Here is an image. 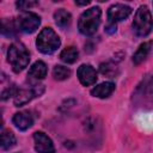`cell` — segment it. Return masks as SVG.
I'll list each match as a JSON object with an SVG mask.
<instances>
[{"label":"cell","mask_w":153,"mask_h":153,"mask_svg":"<svg viewBox=\"0 0 153 153\" xmlns=\"http://www.w3.org/2000/svg\"><path fill=\"white\" fill-rule=\"evenodd\" d=\"M114 91H115V84L102 82L91 90V94L93 97H97V98H108Z\"/></svg>","instance_id":"cell-13"},{"label":"cell","mask_w":153,"mask_h":153,"mask_svg":"<svg viewBox=\"0 0 153 153\" xmlns=\"http://www.w3.org/2000/svg\"><path fill=\"white\" fill-rule=\"evenodd\" d=\"M12 121H13V124L19 130H26L32 126L33 117L29 111H20V112L14 114Z\"/></svg>","instance_id":"cell-11"},{"label":"cell","mask_w":153,"mask_h":153,"mask_svg":"<svg viewBox=\"0 0 153 153\" xmlns=\"http://www.w3.org/2000/svg\"><path fill=\"white\" fill-rule=\"evenodd\" d=\"M131 13V8L123 4H115L109 7L108 10V18L109 23L116 24V22H121L126 19Z\"/></svg>","instance_id":"cell-8"},{"label":"cell","mask_w":153,"mask_h":153,"mask_svg":"<svg viewBox=\"0 0 153 153\" xmlns=\"http://www.w3.org/2000/svg\"><path fill=\"white\" fill-rule=\"evenodd\" d=\"M100 16H102V11L99 7H91L86 10L79 18L78 22L79 31L85 36H91L96 33L100 24Z\"/></svg>","instance_id":"cell-1"},{"label":"cell","mask_w":153,"mask_h":153,"mask_svg":"<svg viewBox=\"0 0 153 153\" xmlns=\"http://www.w3.org/2000/svg\"><path fill=\"white\" fill-rule=\"evenodd\" d=\"M75 4L79 5V6H82V5H88L90 1L88 0H84V1H79V0H75Z\"/></svg>","instance_id":"cell-23"},{"label":"cell","mask_w":153,"mask_h":153,"mask_svg":"<svg viewBox=\"0 0 153 153\" xmlns=\"http://www.w3.org/2000/svg\"><path fill=\"white\" fill-rule=\"evenodd\" d=\"M133 100L141 106L153 104V74L146 75L133 93Z\"/></svg>","instance_id":"cell-5"},{"label":"cell","mask_w":153,"mask_h":153,"mask_svg":"<svg viewBox=\"0 0 153 153\" xmlns=\"http://www.w3.org/2000/svg\"><path fill=\"white\" fill-rule=\"evenodd\" d=\"M153 29V20L151 12L147 6L142 5L139 7V10L135 13L134 20H133V30L139 37H146L151 33Z\"/></svg>","instance_id":"cell-3"},{"label":"cell","mask_w":153,"mask_h":153,"mask_svg":"<svg viewBox=\"0 0 153 153\" xmlns=\"http://www.w3.org/2000/svg\"><path fill=\"white\" fill-rule=\"evenodd\" d=\"M38 2H36V1H17V7L19 8V10H27V8H30V7H32V6H35V5H37Z\"/></svg>","instance_id":"cell-21"},{"label":"cell","mask_w":153,"mask_h":153,"mask_svg":"<svg viewBox=\"0 0 153 153\" xmlns=\"http://www.w3.org/2000/svg\"><path fill=\"white\" fill-rule=\"evenodd\" d=\"M78 56L79 53L75 47H67L60 54V59L66 63H74L78 60Z\"/></svg>","instance_id":"cell-16"},{"label":"cell","mask_w":153,"mask_h":153,"mask_svg":"<svg viewBox=\"0 0 153 153\" xmlns=\"http://www.w3.org/2000/svg\"><path fill=\"white\" fill-rule=\"evenodd\" d=\"M115 31H116V24L109 23V24L105 26V32H108V33H114Z\"/></svg>","instance_id":"cell-22"},{"label":"cell","mask_w":153,"mask_h":153,"mask_svg":"<svg viewBox=\"0 0 153 153\" xmlns=\"http://www.w3.org/2000/svg\"><path fill=\"white\" fill-rule=\"evenodd\" d=\"M78 78L79 81L84 85V86H90L93 85L97 80V73L94 71V68L91 65H81L78 68Z\"/></svg>","instance_id":"cell-10"},{"label":"cell","mask_w":153,"mask_h":153,"mask_svg":"<svg viewBox=\"0 0 153 153\" xmlns=\"http://www.w3.org/2000/svg\"><path fill=\"white\" fill-rule=\"evenodd\" d=\"M99 72L108 76V78H115L117 74H118V67L116 63L114 62H105V63H102L99 66Z\"/></svg>","instance_id":"cell-18"},{"label":"cell","mask_w":153,"mask_h":153,"mask_svg":"<svg viewBox=\"0 0 153 153\" xmlns=\"http://www.w3.org/2000/svg\"><path fill=\"white\" fill-rule=\"evenodd\" d=\"M17 30H18V26H17V23L14 20H7V19H4L2 20L1 32H2L4 36H6V37H13V36H16Z\"/></svg>","instance_id":"cell-19"},{"label":"cell","mask_w":153,"mask_h":153,"mask_svg":"<svg viewBox=\"0 0 153 153\" xmlns=\"http://www.w3.org/2000/svg\"><path fill=\"white\" fill-rule=\"evenodd\" d=\"M44 92V86L43 85H33L31 87L27 88H18L16 96L13 97V102L16 106H22L26 103H29L30 100H32L33 98L41 96Z\"/></svg>","instance_id":"cell-7"},{"label":"cell","mask_w":153,"mask_h":153,"mask_svg":"<svg viewBox=\"0 0 153 153\" xmlns=\"http://www.w3.org/2000/svg\"><path fill=\"white\" fill-rule=\"evenodd\" d=\"M47 65L43 61H36L29 69L27 75L31 76L32 79L36 80H41L47 75Z\"/></svg>","instance_id":"cell-15"},{"label":"cell","mask_w":153,"mask_h":153,"mask_svg":"<svg viewBox=\"0 0 153 153\" xmlns=\"http://www.w3.org/2000/svg\"><path fill=\"white\" fill-rule=\"evenodd\" d=\"M152 48H153V42L152 41H148V42L142 43L139 47V49L135 51V54L133 55V62H134V65H140L141 62H143L147 59V56L149 55Z\"/></svg>","instance_id":"cell-12"},{"label":"cell","mask_w":153,"mask_h":153,"mask_svg":"<svg viewBox=\"0 0 153 153\" xmlns=\"http://www.w3.org/2000/svg\"><path fill=\"white\" fill-rule=\"evenodd\" d=\"M71 69L65 66H55L53 69V76L55 80H66L71 76Z\"/></svg>","instance_id":"cell-20"},{"label":"cell","mask_w":153,"mask_h":153,"mask_svg":"<svg viewBox=\"0 0 153 153\" xmlns=\"http://www.w3.org/2000/svg\"><path fill=\"white\" fill-rule=\"evenodd\" d=\"M54 19H55V23H56L57 26H60L61 29H66V27H68L71 25L72 16L65 8H59L54 13Z\"/></svg>","instance_id":"cell-14"},{"label":"cell","mask_w":153,"mask_h":153,"mask_svg":"<svg viewBox=\"0 0 153 153\" xmlns=\"http://www.w3.org/2000/svg\"><path fill=\"white\" fill-rule=\"evenodd\" d=\"M61 41L51 27H44L36 39L37 49L43 54H53L60 47Z\"/></svg>","instance_id":"cell-4"},{"label":"cell","mask_w":153,"mask_h":153,"mask_svg":"<svg viewBox=\"0 0 153 153\" xmlns=\"http://www.w3.org/2000/svg\"><path fill=\"white\" fill-rule=\"evenodd\" d=\"M16 145V136L11 130L2 129L1 131V148L2 149H10Z\"/></svg>","instance_id":"cell-17"},{"label":"cell","mask_w":153,"mask_h":153,"mask_svg":"<svg viewBox=\"0 0 153 153\" xmlns=\"http://www.w3.org/2000/svg\"><path fill=\"white\" fill-rule=\"evenodd\" d=\"M16 23L18 30H20L22 32L32 33L38 29L41 24V18L33 12H23L22 14H19Z\"/></svg>","instance_id":"cell-6"},{"label":"cell","mask_w":153,"mask_h":153,"mask_svg":"<svg viewBox=\"0 0 153 153\" xmlns=\"http://www.w3.org/2000/svg\"><path fill=\"white\" fill-rule=\"evenodd\" d=\"M35 140V149L38 153H55V147L50 137H48L42 131H36L33 134Z\"/></svg>","instance_id":"cell-9"},{"label":"cell","mask_w":153,"mask_h":153,"mask_svg":"<svg viewBox=\"0 0 153 153\" xmlns=\"http://www.w3.org/2000/svg\"><path fill=\"white\" fill-rule=\"evenodd\" d=\"M7 61L11 65L13 72H22L30 61V54L22 43H13L7 51Z\"/></svg>","instance_id":"cell-2"}]
</instances>
